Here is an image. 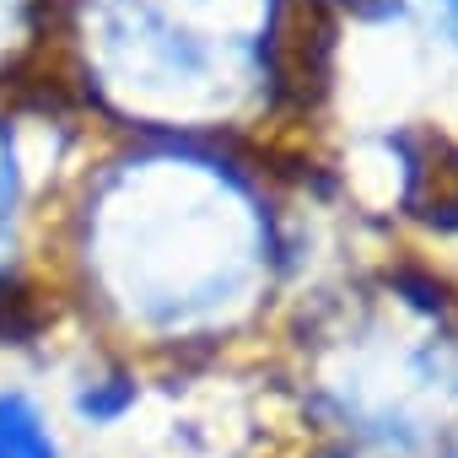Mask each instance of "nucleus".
Segmentation results:
<instances>
[{
	"mask_svg": "<svg viewBox=\"0 0 458 458\" xmlns=\"http://www.w3.org/2000/svg\"><path fill=\"white\" fill-rule=\"evenodd\" d=\"M281 265V221L226 140L98 135L60 210L55 302L71 335L167 361L254 324Z\"/></svg>",
	"mask_w": 458,
	"mask_h": 458,
	"instance_id": "1",
	"label": "nucleus"
},
{
	"mask_svg": "<svg viewBox=\"0 0 458 458\" xmlns=\"http://www.w3.org/2000/svg\"><path fill=\"white\" fill-rule=\"evenodd\" d=\"M292 0H44V65L98 135L233 140L292 87Z\"/></svg>",
	"mask_w": 458,
	"mask_h": 458,
	"instance_id": "2",
	"label": "nucleus"
},
{
	"mask_svg": "<svg viewBox=\"0 0 458 458\" xmlns=\"http://www.w3.org/2000/svg\"><path fill=\"white\" fill-rule=\"evenodd\" d=\"M92 146L98 130L87 114L44 76L0 92V351L49 356L65 335L55 302V238Z\"/></svg>",
	"mask_w": 458,
	"mask_h": 458,
	"instance_id": "3",
	"label": "nucleus"
},
{
	"mask_svg": "<svg viewBox=\"0 0 458 458\" xmlns=\"http://www.w3.org/2000/svg\"><path fill=\"white\" fill-rule=\"evenodd\" d=\"M0 458H92L55 410L44 356L0 351Z\"/></svg>",
	"mask_w": 458,
	"mask_h": 458,
	"instance_id": "4",
	"label": "nucleus"
},
{
	"mask_svg": "<svg viewBox=\"0 0 458 458\" xmlns=\"http://www.w3.org/2000/svg\"><path fill=\"white\" fill-rule=\"evenodd\" d=\"M44 65V0H0V92Z\"/></svg>",
	"mask_w": 458,
	"mask_h": 458,
	"instance_id": "5",
	"label": "nucleus"
},
{
	"mask_svg": "<svg viewBox=\"0 0 458 458\" xmlns=\"http://www.w3.org/2000/svg\"><path fill=\"white\" fill-rule=\"evenodd\" d=\"M420 6H426V12H431V22L458 44V0H420Z\"/></svg>",
	"mask_w": 458,
	"mask_h": 458,
	"instance_id": "6",
	"label": "nucleus"
},
{
	"mask_svg": "<svg viewBox=\"0 0 458 458\" xmlns=\"http://www.w3.org/2000/svg\"><path fill=\"white\" fill-rule=\"evenodd\" d=\"M313 458H383V453H377V447H361V442H345V437H340V442H324Z\"/></svg>",
	"mask_w": 458,
	"mask_h": 458,
	"instance_id": "7",
	"label": "nucleus"
}]
</instances>
